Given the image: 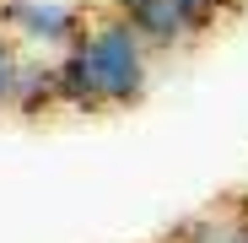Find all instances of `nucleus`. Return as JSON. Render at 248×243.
Here are the masks:
<instances>
[{"mask_svg":"<svg viewBox=\"0 0 248 243\" xmlns=\"http://www.w3.org/2000/svg\"><path fill=\"white\" fill-rule=\"evenodd\" d=\"M113 6L146 38V49H184L205 27H216L227 0H113Z\"/></svg>","mask_w":248,"mask_h":243,"instance_id":"2","label":"nucleus"},{"mask_svg":"<svg viewBox=\"0 0 248 243\" xmlns=\"http://www.w3.org/2000/svg\"><path fill=\"white\" fill-rule=\"evenodd\" d=\"M60 70V108H130L151 87V49L119 11L92 22L76 44L54 60Z\"/></svg>","mask_w":248,"mask_h":243,"instance_id":"1","label":"nucleus"},{"mask_svg":"<svg viewBox=\"0 0 248 243\" xmlns=\"http://www.w3.org/2000/svg\"><path fill=\"white\" fill-rule=\"evenodd\" d=\"M237 243H248V206H243V232H237Z\"/></svg>","mask_w":248,"mask_h":243,"instance_id":"7","label":"nucleus"},{"mask_svg":"<svg viewBox=\"0 0 248 243\" xmlns=\"http://www.w3.org/2000/svg\"><path fill=\"white\" fill-rule=\"evenodd\" d=\"M237 232H243V206L237 211H205V216L184 222L173 232V243H237Z\"/></svg>","mask_w":248,"mask_h":243,"instance_id":"4","label":"nucleus"},{"mask_svg":"<svg viewBox=\"0 0 248 243\" xmlns=\"http://www.w3.org/2000/svg\"><path fill=\"white\" fill-rule=\"evenodd\" d=\"M16 81H22V54L11 44V32H0V108L16 103Z\"/></svg>","mask_w":248,"mask_h":243,"instance_id":"6","label":"nucleus"},{"mask_svg":"<svg viewBox=\"0 0 248 243\" xmlns=\"http://www.w3.org/2000/svg\"><path fill=\"white\" fill-rule=\"evenodd\" d=\"M0 22H6L22 44H32V49H70L81 38L76 11L65 0H6V6H0Z\"/></svg>","mask_w":248,"mask_h":243,"instance_id":"3","label":"nucleus"},{"mask_svg":"<svg viewBox=\"0 0 248 243\" xmlns=\"http://www.w3.org/2000/svg\"><path fill=\"white\" fill-rule=\"evenodd\" d=\"M49 103H60V70H54V65H27V60H22V81H16V103H11V108L38 113V108H49Z\"/></svg>","mask_w":248,"mask_h":243,"instance_id":"5","label":"nucleus"}]
</instances>
